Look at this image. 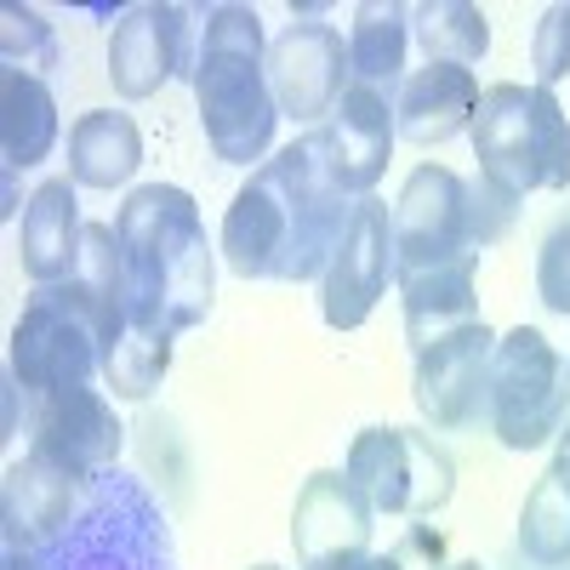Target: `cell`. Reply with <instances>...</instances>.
Returning <instances> with one entry per match:
<instances>
[{
    "label": "cell",
    "mask_w": 570,
    "mask_h": 570,
    "mask_svg": "<svg viewBox=\"0 0 570 570\" xmlns=\"http://www.w3.org/2000/svg\"><path fill=\"white\" fill-rule=\"evenodd\" d=\"M519 553L542 570L570 564V468L564 462H548V473L519 508Z\"/></svg>",
    "instance_id": "26"
},
{
    "label": "cell",
    "mask_w": 570,
    "mask_h": 570,
    "mask_svg": "<svg viewBox=\"0 0 570 570\" xmlns=\"http://www.w3.org/2000/svg\"><path fill=\"white\" fill-rule=\"evenodd\" d=\"M0 58H7V69H23V75L46 80V69H58V35H52V23H46L35 7H23V0L0 7Z\"/></svg>",
    "instance_id": "28"
},
{
    "label": "cell",
    "mask_w": 570,
    "mask_h": 570,
    "mask_svg": "<svg viewBox=\"0 0 570 570\" xmlns=\"http://www.w3.org/2000/svg\"><path fill=\"white\" fill-rule=\"evenodd\" d=\"M411 40L422 46L428 63L473 69L491 52V18L468 0H422V7H411Z\"/></svg>",
    "instance_id": "25"
},
{
    "label": "cell",
    "mask_w": 570,
    "mask_h": 570,
    "mask_svg": "<svg viewBox=\"0 0 570 570\" xmlns=\"http://www.w3.org/2000/svg\"><path fill=\"white\" fill-rule=\"evenodd\" d=\"M468 206H473V246H480V252L502 240L508 223H513V212H519V200H508L502 188H491L485 177L468 183Z\"/></svg>",
    "instance_id": "31"
},
{
    "label": "cell",
    "mask_w": 570,
    "mask_h": 570,
    "mask_svg": "<svg viewBox=\"0 0 570 570\" xmlns=\"http://www.w3.org/2000/svg\"><path fill=\"white\" fill-rule=\"evenodd\" d=\"M268 86H274L279 120H297L314 131L354 86L348 35L331 23H292L285 35H274L268 40Z\"/></svg>",
    "instance_id": "13"
},
{
    "label": "cell",
    "mask_w": 570,
    "mask_h": 570,
    "mask_svg": "<svg viewBox=\"0 0 570 570\" xmlns=\"http://www.w3.org/2000/svg\"><path fill=\"white\" fill-rule=\"evenodd\" d=\"M80 240H86L80 183L75 177H46L23 200V223H18V263H23V274L35 285L69 279V268L80 257Z\"/></svg>",
    "instance_id": "21"
},
{
    "label": "cell",
    "mask_w": 570,
    "mask_h": 570,
    "mask_svg": "<svg viewBox=\"0 0 570 570\" xmlns=\"http://www.w3.org/2000/svg\"><path fill=\"white\" fill-rule=\"evenodd\" d=\"M40 553L52 570H177L166 513L131 473L115 468L98 473L80 519Z\"/></svg>",
    "instance_id": "5"
},
{
    "label": "cell",
    "mask_w": 570,
    "mask_h": 570,
    "mask_svg": "<svg viewBox=\"0 0 570 570\" xmlns=\"http://www.w3.org/2000/svg\"><path fill=\"white\" fill-rule=\"evenodd\" d=\"M480 75L456 69V63H422L405 75L400 98H394V120L400 137L416 142V149H440V142L462 137L473 126V109H480Z\"/></svg>",
    "instance_id": "19"
},
{
    "label": "cell",
    "mask_w": 570,
    "mask_h": 570,
    "mask_svg": "<svg viewBox=\"0 0 570 570\" xmlns=\"http://www.w3.org/2000/svg\"><path fill=\"white\" fill-rule=\"evenodd\" d=\"M195 109L212 155L223 166L257 171L274 149L279 104L268 86V35L257 7H200V58H195Z\"/></svg>",
    "instance_id": "3"
},
{
    "label": "cell",
    "mask_w": 570,
    "mask_h": 570,
    "mask_svg": "<svg viewBox=\"0 0 570 570\" xmlns=\"http://www.w3.org/2000/svg\"><path fill=\"white\" fill-rule=\"evenodd\" d=\"M142 166V131L120 109H91L69 126V177L80 188H126Z\"/></svg>",
    "instance_id": "23"
},
{
    "label": "cell",
    "mask_w": 570,
    "mask_h": 570,
    "mask_svg": "<svg viewBox=\"0 0 570 570\" xmlns=\"http://www.w3.org/2000/svg\"><path fill=\"white\" fill-rule=\"evenodd\" d=\"M348 570H405V559H400V553H365V559L348 564Z\"/></svg>",
    "instance_id": "33"
},
{
    "label": "cell",
    "mask_w": 570,
    "mask_h": 570,
    "mask_svg": "<svg viewBox=\"0 0 570 570\" xmlns=\"http://www.w3.org/2000/svg\"><path fill=\"white\" fill-rule=\"evenodd\" d=\"M120 445H126V428L104 389H63L29 405V451L69 462L86 480L109 473L120 462Z\"/></svg>",
    "instance_id": "18"
},
{
    "label": "cell",
    "mask_w": 570,
    "mask_h": 570,
    "mask_svg": "<svg viewBox=\"0 0 570 570\" xmlns=\"http://www.w3.org/2000/svg\"><path fill=\"white\" fill-rule=\"evenodd\" d=\"M389 279H394V212L376 195H365L354 200V217L320 279V320L331 331H360L376 314V303L389 297Z\"/></svg>",
    "instance_id": "12"
},
{
    "label": "cell",
    "mask_w": 570,
    "mask_h": 570,
    "mask_svg": "<svg viewBox=\"0 0 570 570\" xmlns=\"http://www.w3.org/2000/svg\"><path fill=\"white\" fill-rule=\"evenodd\" d=\"M314 137H320L325 171L337 177V188L354 195V200H365V195H376V183H383L394 137H400L394 98H383V91H371V86L354 80L343 91V104L314 126Z\"/></svg>",
    "instance_id": "16"
},
{
    "label": "cell",
    "mask_w": 570,
    "mask_h": 570,
    "mask_svg": "<svg viewBox=\"0 0 570 570\" xmlns=\"http://www.w3.org/2000/svg\"><path fill=\"white\" fill-rule=\"evenodd\" d=\"M531 69H537V86H548V91L570 75V0H553V7L537 18Z\"/></svg>",
    "instance_id": "29"
},
{
    "label": "cell",
    "mask_w": 570,
    "mask_h": 570,
    "mask_svg": "<svg viewBox=\"0 0 570 570\" xmlns=\"http://www.w3.org/2000/svg\"><path fill=\"white\" fill-rule=\"evenodd\" d=\"M58 149V98L40 75L0 69V155L7 171H29Z\"/></svg>",
    "instance_id": "24"
},
{
    "label": "cell",
    "mask_w": 570,
    "mask_h": 570,
    "mask_svg": "<svg viewBox=\"0 0 570 570\" xmlns=\"http://www.w3.org/2000/svg\"><path fill=\"white\" fill-rule=\"evenodd\" d=\"M126 252L131 325L177 337L195 331L217 303V246L206 240V217L195 195L177 183H142L115 212Z\"/></svg>",
    "instance_id": "2"
},
{
    "label": "cell",
    "mask_w": 570,
    "mask_h": 570,
    "mask_svg": "<svg viewBox=\"0 0 570 570\" xmlns=\"http://www.w3.org/2000/svg\"><path fill=\"white\" fill-rule=\"evenodd\" d=\"M405 52H411V7H400V0H360L348 12V69L360 86L400 98Z\"/></svg>",
    "instance_id": "22"
},
{
    "label": "cell",
    "mask_w": 570,
    "mask_h": 570,
    "mask_svg": "<svg viewBox=\"0 0 570 570\" xmlns=\"http://www.w3.org/2000/svg\"><path fill=\"white\" fill-rule=\"evenodd\" d=\"M473 206L468 183L451 166H416L394 200V279L445 268L456 257H473Z\"/></svg>",
    "instance_id": "10"
},
{
    "label": "cell",
    "mask_w": 570,
    "mask_h": 570,
    "mask_svg": "<svg viewBox=\"0 0 570 570\" xmlns=\"http://www.w3.org/2000/svg\"><path fill=\"white\" fill-rule=\"evenodd\" d=\"M343 473L376 508V519H422L456 497V462L428 428H360Z\"/></svg>",
    "instance_id": "7"
},
{
    "label": "cell",
    "mask_w": 570,
    "mask_h": 570,
    "mask_svg": "<svg viewBox=\"0 0 570 570\" xmlns=\"http://www.w3.org/2000/svg\"><path fill=\"white\" fill-rule=\"evenodd\" d=\"M86 473H75L69 462L46 456V451H23L18 462H7L0 480V525H7V548H52L91 497Z\"/></svg>",
    "instance_id": "15"
},
{
    "label": "cell",
    "mask_w": 570,
    "mask_h": 570,
    "mask_svg": "<svg viewBox=\"0 0 570 570\" xmlns=\"http://www.w3.org/2000/svg\"><path fill=\"white\" fill-rule=\"evenodd\" d=\"M46 303H58L69 320H80L98 348H115L126 331H131V297H126V252H120V234L115 223H86V240L80 257L69 268V279L58 285H35Z\"/></svg>",
    "instance_id": "17"
},
{
    "label": "cell",
    "mask_w": 570,
    "mask_h": 570,
    "mask_svg": "<svg viewBox=\"0 0 570 570\" xmlns=\"http://www.w3.org/2000/svg\"><path fill=\"white\" fill-rule=\"evenodd\" d=\"M473 160L491 188H502L508 200L525 195H559L570 188V115L548 86H519L497 80L480 91V109L468 126Z\"/></svg>",
    "instance_id": "4"
},
{
    "label": "cell",
    "mask_w": 570,
    "mask_h": 570,
    "mask_svg": "<svg viewBox=\"0 0 570 570\" xmlns=\"http://www.w3.org/2000/svg\"><path fill=\"white\" fill-rule=\"evenodd\" d=\"M348 217L354 195H343L337 177L325 171L320 137L303 131L234 188L217 228V257L240 279H279V285L325 279Z\"/></svg>",
    "instance_id": "1"
},
{
    "label": "cell",
    "mask_w": 570,
    "mask_h": 570,
    "mask_svg": "<svg viewBox=\"0 0 570 570\" xmlns=\"http://www.w3.org/2000/svg\"><path fill=\"white\" fill-rule=\"evenodd\" d=\"M445 570H485L480 559H456V564H445Z\"/></svg>",
    "instance_id": "34"
},
{
    "label": "cell",
    "mask_w": 570,
    "mask_h": 570,
    "mask_svg": "<svg viewBox=\"0 0 570 570\" xmlns=\"http://www.w3.org/2000/svg\"><path fill=\"white\" fill-rule=\"evenodd\" d=\"M537 297L548 314L570 320V217H559L548 228V240L537 252Z\"/></svg>",
    "instance_id": "30"
},
{
    "label": "cell",
    "mask_w": 570,
    "mask_h": 570,
    "mask_svg": "<svg viewBox=\"0 0 570 570\" xmlns=\"http://www.w3.org/2000/svg\"><path fill=\"white\" fill-rule=\"evenodd\" d=\"M570 416V360L537 325H513L497 337L491 360V434L508 451H542Z\"/></svg>",
    "instance_id": "6"
},
{
    "label": "cell",
    "mask_w": 570,
    "mask_h": 570,
    "mask_svg": "<svg viewBox=\"0 0 570 570\" xmlns=\"http://www.w3.org/2000/svg\"><path fill=\"white\" fill-rule=\"evenodd\" d=\"M400 292V308H405V343L411 354L434 348L451 331L480 320V252L473 257H456L445 268H422V274H405L394 279Z\"/></svg>",
    "instance_id": "20"
},
{
    "label": "cell",
    "mask_w": 570,
    "mask_h": 570,
    "mask_svg": "<svg viewBox=\"0 0 570 570\" xmlns=\"http://www.w3.org/2000/svg\"><path fill=\"white\" fill-rule=\"evenodd\" d=\"M491 360H497V331L485 320H473L416 354L411 400L434 434H468V428L491 422Z\"/></svg>",
    "instance_id": "9"
},
{
    "label": "cell",
    "mask_w": 570,
    "mask_h": 570,
    "mask_svg": "<svg viewBox=\"0 0 570 570\" xmlns=\"http://www.w3.org/2000/svg\"><path fill=\"white\" fill-rule=\"evenodd\" d=\"M252 570H285V564H252Z\"/></svg>",
    "instance_id": "35"
},
{
    "label": "cell",
    "mask_w": 570,
    "mask_h": 570,
    "mask_svg": "<svg viewBox=\"0 0 570 570\" xmlns=\"http://www.w3.org/2000/svg\"><path fill=\"white\" fill-rule=\"evenodd\" d=\"M7 376L23 389V400H52L63 389H91L104 376V348L98 337L69 320L58 303H46L40 292L29 297V308L12 325L7 343Z\"/></svg>",
    "instance_id": "11"
},
{
    "label": "cell",
    "mask_w": 570,
    "mask_h": 570,
    "mask_svg": "<svg viewBox=\"0 0 570 570\" xmlns=\"http://www.w3.org/2000/svg\"><path fill=\"white\" fill-rule=\"evenodd\" d=\"M171 371V337L131 325L115 348H104V389L109 400H149Z\"/></svg>",
    "instance_id": "27"
},
{
    "label": "cell",
    "mask_w": 570,
    "mask_h": 570,
    "mask_svg": "<svg viewBox=\"0 0 570 570\" xmlns=\"http://www.w3.org/2000/svg\"><path fill=\"white\" fill-rule=\"evenodd\" d=\"M7 570H52V564H46V553H35V548H7Z\"/></svg>",
    "instance_id": "32"
},
{
    "label": "cell",
    "mask_w": 570,
    "mask_h": 570,
    "mask_svg": "<svg viewBox=\"0 0 570 570\" xmlns=\"http://www.w3.org/2000/svg\"><path fill=\"white\" fill-rule=\"evenodd\" d=\"M376 508L360 497V485L343 468H320L303 480L292 502V548L297 570H348L371 553Z\"/></svg>",
    "instance_id": "14"
},
{
    "label": "cell",
    "mask_w": 570,
    "mask_h": 570,
    "mask_svg": "<svg viewBox=\"0 0 570 570\" xmlns=\"http://www.w3.org/2000/svg\"><path fill=\"white\" fill-rule=\"evenodd\" d=\"M195 58H200V7H160L142 0L115 18L109 35V80L120 98L142 104L155 98L171 80H195Z\"/></svg>",
    "instance_id": "8"
}]
</instances>
